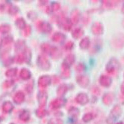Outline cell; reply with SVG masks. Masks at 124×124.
I'll return each instance as SVG.
<instances>
[{"instance_id":"e0dca14e","label":"cell","mask_w":124,"mask_h":124,"mask_svg":"<svg viewBox=\"0 0 124 124\" xmlns=\"http://www.w3.org/2000/svg\"><path fill=\"white\" fill-rule=\"evenodd\" d=\"M66 39V36L64 34L57 32L54 33L52 36V41L57 43H62L64 42Z\"/></svg>"},{"instance_id":"ee69618b","label":"cell","mask_w":124,"mask_h":124,"mask_svg":"<svg viewBox=\"0 0 124 124\" xmlns=\"http://www.w3.org/2000/svg\"><path fill=\"white\" fill-rule=\"evenodd\" d=\"M74 46H75V44L73 42H72L71 41H69L65 44L64 48L65 50L67 51H70L73 49Z\"/></svg>"},{"instance_id":"44dd1931","label":"cell","mask_w":124,"mask_h":124,"mask_svg":"<svg viewBox=\"0 0 124 124\" xmlns=\"http://www.w3.org/2000/svg\"><path fill=\"white\" fill-rule=\"evenodd\" d=\"M91 44L90 39L89 37L83 38L79 43V47L82 50H87L90 47Z\"/></svg>"},{"instance_id":"d590c367","label":"cell","mask_w":124,"mask_h":124,"mask_svg":"<svg viewBox=\"0 0 124 124\" xmlns=\"http://www.w3.org/2000/svg\"><path fill=\"white\" fill-rule=\"evenodd\" d=\"M52 46V45H51L49 43H44L41 45L40 48L44 53L49 54Z\"/></svg>"},{"instance_id":"74e56055","label":"cell","mask_w":124,"mask_h":124,"mask_svg":"<svg viewBox=\"0 0 124 124\" xmlns=\"http://www.w3.org/2000/svg\"><path fill=\"white\" fill-rule=\"evenodd\" d=\"M86 69V65L83 62L78 63L75 66V70L78 73H82L85 71Z\"/></svg>"},{"instance_id":"816d5d0a","label":"cell","mask_w":124,"mask_h":124,"mask_svg":"<svg viewBox=\"0 0 124 124\" xmlns=\"http://www.w3.org/2000/svg\"><path fill=\"white\" fill-rule=\"evenodd\" d=\"M5 4L3 3H0V12H4V11L5 10Z\"/></svg>"},{"instance_id":"91938a15","label":"cell","mask_w":124,"mask_h":124,"mask_svg":"<svg viewBox=\"0 0 124 124\" xmlns=\"http://www.w3.org/2000/svg\"><path fill=\"white\" fill-rule=\"evenodd\" d=\"M1 118H0V123H1Z\"/></svg>"},{"instance_id":"8fae6325","label":"cell","mask_w":124,"mask_h":124,"mask_svg":"<svg viewBox=\"0 0 124 124\" xmlns=\"http://www.w3.org/2000/svg\"><path fill=\"white\" fill-rule=\"evenodd\" d=\"M75 101L77 104L82 106H84L89 102V99L86 93H81L77 94L75 98Z\"/></svg>"},{"instance_id":"cb8c5ba5","label":"cell","mask_w":124,"mask_h":124,"mask_svg":"<svg viewBox=\"0 0 124 124\" xmlns=\"http://www.w3.org/2000/svg\"><path fill=\"white\" fill-rule=\"evenodd\" d=\"M84 31L81 27L74 29L72 32V36L75 39L81 38L84 35Z\"/></svg>"},{"instance_id":"5bb4252c","label":"cell","mask_w":124,"mask_h":124,"mask_svg":"<svg viewBox=\"0 0 124 124\" xmlns=\"http://www.w3.org/2000/svg\"><path fill=\"white\" fill-rule=\"evenodd\" d=\"M99 83L104 87H109L112 83V79L107 75H101L99 78Z\"/></svg>"},{"instance_id":"30bf717a","label":"cell","mask_w":124,"mask_h":124,"mask_svg":"<svg viewBox=\"0 0 124 124\" xmlns=\"http://www.w3.org/2000/svg\"><path fill=\"white\" fill-rule=\"evenodd\" d=\"M52 82V78L48 75H44L41 76L38 80V86L41 88H45L49 86Z\"/></svg>"},{"instance_id":"d4e9b609","label":"cell","mask_w":124,"mask_h":124,"mask_svg":"<svg viewBox=\"0 0 124 124\" xmlns=\"http://www.w3.org/2000/svg\"><path fill=\"white\" fill-rule=\"evenodd\" d=\"M120 1H102L103 7L107 9H114L120 2Z\"/></svg>"},{"instance_id":"603a6c76","label":"cell","mask_w":124,"mask_h":124,"mask_svg":"<svg viewBox=\"0 0 124 124\" xmlns=\"http://www.w3.org/2000/svg\"><path fill=\"white\" fill-rule=\"evenodd\" d=\"M20 78L23 80H27L31 78V73L28 69L26 68H23L20 70L19 73Z\"/></svg>"},{"instance_id":"680465c9","label":"cell","mask_w":124,"mask_h":124,"mask_svg":"<svg viewBox=\"0 0 124 124\" xmlns=\"http://www.w3.org/2000/svg\"><path fill=\"white\" fill-rule=\"evenodd\" d=\"M116 124H123V123L122 122H119L118 123H116Z\"/></svg>"},{"instance_id":"836d02e7","label":"cell","mask_w":124,"mask_h":124,"mask_svg":"<svg viewBox=\"0 0 124 124\" xmlns=\"http://www.w3.org/2000/svg\"><path fill=\"white\" fill-rule=\"evenodd\" d=\"M17 72L18 70L17 68H11L5 72V75L8 78H13L16 77Z\"/></svg>"},{"instance_id":"e575fe53","label":"cell","mask_w":124,"mask_h":124,"mask_svg":"<svg viewBox=\"0 0 124 124\" xmlns=\"http://www.w3.org/2000/svg\"><path fill=\"white\" fill-rule=\"evenodd\" d=\"M11 30V27L10 25L3 24L0 25V33L5 34L9 33Z\"/></svg>"},{"instance_id":"f6af8a7d","label":"cell","mask_w":124,"mask_h":124,"mask_svg":"<svg viewBox=\"0 0 124 124\" xmlns=\"http://www.w3.org/2000/svg\"><path fill=\"white\" fill-rule=\"evenodd\" d=\"M14 84V81L13 80H6L3 84V87L4 88L7 89L10 88Z\"/></svg>"},{"instance_id":"9a60e30c","label":"cell","mask_w":124,"mask_h":124,"mask_svg":"<svg viewBox=\"0 0 124 124\" xmlns=\"http://www.w3.org/2000/svg\"><path fill=\"white\" fill-rule=\"evenodd\" d=\"M61 77L64 79L70 78L71 76V70L70 66L67 65L64 62H63L61 65Z\"/></svg>"},{"instance_id":"8992f818","label":"cell","mask_w":124,"mask_h":124,"mask_svg":"<svg viewBox=\"0 0 124 124\" xmlns=\"http://www.w3.org/2000/svg\"><path fill=\"white\" fill-rule=\"evenodd\" d=\"M36 28L39 32L44 34L50 33L53 29L50 23L43 21H38L36 23Z\"/></svg>"},{"instance_id":"6125c7cd","label":"cell","mask_w":124,"mask_h":124,"mask_svg":"<svg viewBox=\"0 0 124 124\" xmlns=\"http://www.w3.org/2000/svg\"><path fill=\"white\" fill-rule=\"evenodd\" d=\"M13 124V123H11V124Z\"/></svg>"},{"instance_id":"c3c4849f","label":"cell","mask_w":124,"mask_h":124,"mask_svg":"<svg viewBox=\"0 0 124 124\" xmlns=\"http://www.w3.org/2000/svg\"><path fill=\"white\" fill-rule=\"evenodd\" d=\"M48 124H63V121L60 119H52L49 121Z\"/></svg>"},{"instance_id":"ba28073f","label":"cell","mask_w":124,"mask_h":124,"mask_svg":"<svg viewBox=\"0 0 124 124\" xmlns=\"http://www.w3.org/2000/svg\"><path fill=\"white\" fill-rule=\"evenodd\" d=\"M76 82L82 88H86L90 84V79L87 75H79L76 77Z\"/></svg>"},{"instance_id":"7dc6e473","label":"cell","mask_w":124,"mask_h":124,"mask_svg":"<svg viewBox=\"0 0 124 124\" xmlns=\"http://www.w3.org/2000/svg\"><path fill=\"white\" fill-rule=\"evenodd\" d=\"M51 7L53 12H57L61 9V5L58 2H54L52 4Z\"/></svg>"},{"instance_id":"7a4b0ae2","label":"cell","mask_w":124,"mask_h":124,"mask_svg":"<svg viewBox=\"0 0 124 124\" xmlns=\"http://www.w3.org/2000/svg\"><path fill=\"white\" fill-rule=\"evenodd\" d=\"M57 23L60 28L66 31H70L72 28L73 24L70 19L66 17L63 14L58 16V19Z\"/></svg>"},{"instance_id":"6da1fadb","label":"cell","mask_w":124,"mask_h":124,"mask_svg":"<svg viewBox=\"0 0 124 124\" xmlns=\"http://www.w3.org/2000/svg\"><path fill=\"white\" fill-rule=\"evenodd\" d=\"M120 67L121 65L119 61L115 58H112L106 64V70L110 75H115L118 73Z\"/></svg>"},{"instance_id":"4316f807","label":"cell","mask_w":124,"mask_h":124,"mask_svg":"<svg viewBox=\"0 0 124 124\" xmlns=\"http://www.w3.org/2000/svg\"><path fill=\"white\" fill-rule=\"evenodd\" d=\"M14 108L13 105L10 101H5L2 105V110L6 114L10 113L12 111Z\"/></svg>"},{"instance_id":"52a82bcc","label":"cell","mask_w":124,"mask_h":124,"mask_svg":"<svg viewBox=\"0 0 124 124\" xmlns=\"http://www.w3.org/2000/svg\"><path fill=\"white\" fill-rule=\"evenodd\" d=\"M91 30L95 36H100L104 32V27L101 23L98 21L94 22L91 27Z\"/></svg>"},{"instance_id":"8d00e7d4","label":"cell","mask_w":124,"mask_h":124,"mask_svg":"<svg viewBox=\"0 0 124 124\" xmlns=\"http://www.w3.org/2000/svg\"><path fill=\"white\" fill-rule=\"evenodd\" d=\"M19 12V8L17 6L10 5L8 7V13L12 16H15Z\"/></svg>"},{"instance_id":"d6a6232c","label":"cell","mask_w":124,"mask_h":124,"mask_svg":"<svg viewBox=\"0 0 124 124\" xmlns=\"http://www.w3.org/2000/svg\"><path fill=\"white\" fill-rule=\"evenodd\" d=\"M15 25L18 28L23 29L26 25L25 20L22 17L18 18L15 21Z\"/></svg>"},{"instance_id":"94428289","label":"cell","mask_w":124,"mask_h":124,"mask_svg":"<svg viewBox=\"0 0 124 124\" xmlns=\"http://www.w3.org/2000/svg\"><path fill=\"white\" fill-rule=\"evenodd\" d=\"M78 124V123H75V124Z\"/></svg>"},{"instance_id":"60d3db41","label":"cell","mask_w":124,"mask_h":124,"mask_svg":"<svg viewBox=\"0 0 124 124\" xmlns=\"http://www.w3.org/2000/svg\"><path fill=\"white\" fill-rule=\"evenodd\" d=\"M93 114L91 113H87L83 116L82 120L85 123H88L90 122L93 119Z\"/></svg>"},{"instance_id":"7bdbcfd3","label":"cell","mask_w":124,"mask_h":124,"mask_svg":"<svg viewBox=\"0 0 124 124\" xmlns=\"http://www.w3.org/2000/svg\"><path fill=\"white\" fill-rule=\"evenodd\" d=\"M31 33V27L29 25H26L23 29V34L25 37L29 36Z\"/></svg>"},{"instance_id":"ab89813d","label":"cell","mask_w":124,"mask_h":124,"mask_svg":"<svg viewBox=\"0 0 124 124\" xmlns=\"http://www.w3.org/2000/svg\"><path fill=\"white\" fill-rule=\"evenodd\" d=\"M14 61H15L18 64H22L25 62L24 57L22 53H19L18 55H17L15 57V59H14Z\"/></svg>"},{"instance_id":"b9f144b4","label":"cell","mask_w":124,"mask_h":124,"mask_svg":"<svg viewBox=\"0 0 124 124\" xmlns=\"http://www.w3.org/2000/svg\"><path fill=\"white\" fill-rule=\"evenodd\" d=\"M33 87H34V81L33 80H31L25 86V90L26 92H27L28 93H30L33 91Z\"/></svg>"},{"instance_id":"1f68e13d","label":"cell","mask_w":124,"mask_h":124,"mask_svg":"<svg viewBox=\"0 0 124 124\" xmlns=\"http://www.w3.org/2000/svg\"><path fill=\"white\" fill-rule=\"evenodd\" d=\"M30 118V114L28 111L24 110L19 115V119L23 122L28 121Z\"/></svg>"},{"instance_id":"d6986e66","label":"cell","mask_w":124,"mask_h":124,"mask_svg":"<svg viewBox=\"0 0 124 124\" xmlns=\"http://www.w3.org/2000/svg\"><path fill=\"white\" fill-rule=\"evenodd\" d=\"M49 54L53 59H58L62 56V53L61 51L57 47L52 45Z\"/></svg>"},{"instance_id":"be15d7a7","label":"cell","mask_w":124,"mask_h":124,"mask_svg":"<svg viewBox=\"0 0 124 124\" xmlns=\"http://www.w3.org/2000/svg\"></svg>"},{"instance_id":"3957f363","label":"cell","mask_w":124,"mask_h":124,"mask_svg":"<svg viewBox=\"0 0 124 124\" xmlns=\"http://www.w3.org/2000/svg\"><path fill=\"white\" fill-rule=\"evenodd\" d=\"M122 114V108L119 105H115L111 110V112L107 119V123L113 124L118 120Z\"/></svg>"},{"instance_id":"ac0fdd59","label":"cell","mask_w":124,"mask_h":124,"mask_svg":"<svg viewBox=\"0 0 124 124\" xmlns=\"http://www.w3.org/2000/svg\"><path fill=\"white\" fill-rule=\"evenodd\" d=\"M114 100L115 95L111 93H106L102 97V102L106 106H109L112 104Z\"/></svg>"},{"instance_id":"6f0895ef","label":"cell","mask_w":124,"mask_h":124,"mask_svg":"<svg viewBox=\"0 0 124 124\" xmlns=\"http://www.w3.org/2000/svg\"><path fill=\"white\" fill-rule=\"evenodd\" d=\"M121 12L123 14H124V4L123 5L122 7V8H121Z\"/></svg>"},{"instance_id":"db71d44e","label":"cell","mask_w":124,"mask_h":124,"mask_svg":"<svg viewBox=\"0 0 124 124\" xmlns=\"http://www.w3.org/2000/svg\"><path fill=\"white\" fill-rule=\"evenodd\" d=\"M121 92L123 96H124V82H123L121 85Z\"/></svg>"},{"instance_id":"bcb514c9","label":"cell","mask_w":124,"mask_h":124,"mask_svg":"<svg viewBox=\"0 0 124 124\" xmlns=\"http://www.w3.org/2000/svg\"><path fill=\"white\" fill-rule=\"evenodd\" d=\"M91 92L95 95H99L101 92L100 89L96 85H94L91 87Z\"/></svg>"},{"instance_id":"f1b7e54d","label":"cell","mask_w":124,"mask_h":124,"mask_svg":"<svg viewBox=\"0 0 124 124\" xmlns=\"http://www.w3.org/2000/svg\"><path fill=\"white\" fill-rule=\"evenodd\" d=\"M24 57L26 63H29L31 59V51L29 48L26 47L21 52Z\"/></svg>"},{"instance_id":"9c48e42d","label":"cell","mask_w":124,"mask_h":124,"mask_svg":"<svg viewBox=\"0 0 124 124\" xmlns=\"http://www.w3.org/2000/svg\"><path fill=\"white\" fill-rule=\"evenodd\" d=\"M6 49L2 52L1 57L3 64L6 66H8L13 63L14 59L9 55L8 49Z\"/></svg>"},{"instance_id":"2e32d148","label":"cell","mask_w":124,"mask_h":124,"mask_svg":"<svg viewBox=\"0 0 124 124\" xmlns=\"http://www.w3.org/2000/svg\"><path fill=\"white\" fill-rule=\"evenodd\" d=\"M37 100L40 108H44L47 100V95L45 91H40L37 95Z\"/></svg>"},{"instance_id":"5b68a950","label":"cell","mask_w":124,"mask_h":124,"mask_svg":"<svg viewBox=\"0 0 124 124\" xmlns=\"http://www.w3.org/2000/svg\"><path fill=\"white\" fill-rule=\"evenodd\" d=\"M37 64L41 70L47 71L50 70L51 64L49 60L44 55H40L37 58Z\"/></svg>"},{"instance_id":"9f6ffc18","label":"cell","mask_w":124,"mask_h":124,"mask_svg":"<svg viewBox=\"0 0 124 124\" xmlns=\"http://www.w3.org/2000/svg\"><path fill=\"white\" fill-rule=\"evenodd\" d=\"M39 3L41 5L44 6L47 4L48 1H39Z\"/></svg>"},{"instance_id":"83f0119b","label":"cell","mask_w":124,"mask_h":124,"mask_svg":"<svg viewBox=\"0 0 124 124\" xmlns=\"http://www.w3.org/2000/svg\"><path fill=\"white\" fill-rule=\"evenodd\" d=\"M13 38L11 36H7L3 38L1 41V45L4 47H7L9 49V46L13 43Z\"/></svg>"},{"instance_id":"7c38bea8","label":"cell","mask_w":124,"mask_h":124,"mask_svg":"<svg viewBox=\"0 0 124 124\" xmlns=\"http://www.w3.org/2000/svg\"><path fill=\"white\" fill-rule=\"evenodd\" d=\"M66 104V101L61 98L53 100L50 103V108L53 109H57L63 107Z\"/></svg>"},{"instance_id":"4fadbf2b","label":"cell","mask_w":124,"mask_h":124,"mask_svg":"<svg viewBox=\"0 0 124 124\" xmlns=\"http://www.w3.org/2000/svg\"><path fill=\"white\" fill-rule=\"evenodd\" d=\"M81 12L78 9H75L71 12L70 20L73 25H77L81 19Z\"/></svg>"},{"instance_id":"f5cc1de1","label":"cell","mask_w":124,"mask_h":124,"mask_svg":"<svg viewBox=\"0 0 124 124\" xmlns=\"http://www.w3.org/2000/svg\"><path fill=\"white\" fill-rule=\"evenodd\" d=\"M45 12H46V14H50L51 13L53 12V11L52 10V9H51V6H47V7H46V9H45Z\"/></svg>"},{"instance_id":"f546056e","label":"cell","mask_w":124,"mask_h":124,"mask_svg":"<svg viewBox=\"0 0 124 124\" xmlns=\"http://www.w3.org/2000/svg\"><path fill=\"white\" fill-rule=\"evenodd\" d=\"M26 47L25 41L23 40H19L15 43V49L16 52H19L20 51L22 52Z\"/></svg>"},{"instance_id":"277c9868","label":"cell","mask_w":124,"mask_h":124,"mask_svg":"<svg viewBox=\"0 0 124 124\" xmlns=\"http://www.w3.org/2000/svg\"><path fill=\"white\" fill-rule=\"evenodd\" d=\"M111 45L115 49H121L124 47V34H117L112 38Z\"/></svg>"},{"instance_id":"7402d4cb","label":"cell","mask_w":124,"mask_h":124,"mask_svg":"<svg viewBox=\"0 0 124 124\" xmlns=\"http://www.w3.org/2000/svg\"><path fill=\"white\" fill-rule=\"evenodd\" d=\"M25 94L21 91L17 92L13 97V101L16 104H21L25 100Z\"/></svg>"},{"instance_id":"f35d334b","label":"cell","mask_w":124,"mask_h":124,"mask_svg":"<svg viewBox=\"0 0 124 124\" xmlns=\"http://www.w3.org/2000/svg\"><path fill=\"white\" fill-rule=\"evenodd\" d=\"M35 113L36 116L39 118H43L47 114V111L43 108H39L37 109Z\"/></svg>"},{"instance_id":"f907efd6","label":"cell","mask_w":124,"mask_h":124,"mask_svg":"<svg viewBox=\"0 0 124 124\" xmlns=\"http://www.w3.org/2000/svg\"><path fill=\"white\" fill-rule=\"evenodd\" d=\"M52 81H53V84L56 85L59 83L60 79L58 77L56 76V75H54V76L53 77V79H52Z\"/></svg>"},{"instance_id":"ffe728a7","label":"cell","mask_w":124,"mask_h":124,"mask_svg":"<svg viewBox=\"0 0 124 124\" xmlns=\"http://www.w3.org/2000/svg\"><path fill=\"white\" fill-rule=\"evenodd\" d=\"M68 115L69 118L73 121L77 120L80 115L79 109L74 107H71L68 111Z\"/></svg>"},{"instance_id":"11a10c76","label":"cell","mask_w":124,"mask_h":124,"mask_svg":"<svg viewBox=\"0 0 124 124\" xmlns=\"http://www.w3.org/2000/svg\"><path fill=\"white\" fill-rule=\"evenodd\" d=\"M29 14H30V16H28L29 18H30V19H32V18H35V13H32L31 12L30 13H29Z\"/></svg>"},{"instance_id":"484cf974","label":"cell","mask_w":124,"mask_h":124,"mask_svg":"<svg viewBox=\"0 0 124 124\" xmlns=\"http://www.w3.org/2000/svg\"><path fill=\"white\" fill-rule=\"evenodd\" d=\"M68 89H69V87L66 84L61 85L57 88V95L60 98L62 97V96H63L64 95H65V94L67 93Z\"/></svg>"},{"instance_id":"4dcf8cb0","label":"cell","mask_w":124,"mask_h":124,"mask_svg":"<svg viewBox=\"0 0 124 124\" xmlns=\"http://www.w3.org/2000/svg\"><path fill=\"white\" fill-rule=\"evenodd\" d=\"M76 57L73 54H69L66 57L63 62L65 63L69 66H71L75 62Z\"/></svg>"},{"instance_id":"681fc988","label":"cell","mask_w":124,"mask_h":124,"mask_svg":"<svg viewBox=\"0 0 124 124\" xmlns=\"http://www.w3.org/2000/svg\"><path fill=\"white\" fill-rule=\"evenodd\" d=\"M82 22L84 25H87L90 22V18L88 16H85L83 18Z\"/></svg>"}]
</instances>
